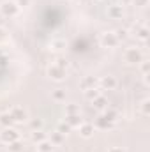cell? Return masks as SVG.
Masks as SVG:
<instances>
[{
    "instance_id": "cell-1",
    "label": "cell",
    "mask_w": 150,
    "mask_h": 152,
    "mask_svg": "<svg viewBox=\"0 0 150 152\" xmlns=\"http://www.w3.org/2000/svg\"><path fill=\"white\" fill-rule=\"evenodd\" d=\"M141 58H143V57H141V51H140L138 48H127V50H125V53H124V60H125V62H129V64L143 62Z\"/></svg>"
},
{
    "instance_id": "cell-2",
    "label": "cell",
    "mask_w": 150,
    "mask_h": 152,
    "mask_svg": "<svg viewBox=\"0 0 150 152\" xmlns=\"http://www.w3.org/2000/svg\"><path fill=\"white\" fill-rule=\"evenodd\" d=\"M9 113H11V117H12L14 124H23V122L28 120V113H27V110L21 108V106H14Z\"/></svg>"
},
{
    "instance_id": "cell-3",
    "label": "cell",
    "mask_w": 150,
    "mask_h": 152,
    "mask_svg": "<svg viewBox=\"0 0 150 152\" xmlns=\"http://www.w3.org/2000/svg\"><path fill=\"white\" fill-rule=\"evenodd\" d=\"M18 11H20V7H18V4L16 2H2L0 4V12L4 14V16H16L18 14Z\"/></svg>"
},
{
    "instance_id": "cell-4",
    "label": "cell",
    "mask_w": 150,
    "mask_h": 152,
    "mask_svg": "<svg viewBox=\"0 0 150 152\" xmlns=\"http://www.w3.org/2000/svg\"><path fill=\"white\" fill-rule=\"evenodd\" d=\"M20 138V134H18V131H14L12 127H5L2 133H0V140L4 142V143H12V142H16Z\"/></svg>"
},
{
    "instance_id": "cell-5",
    "label": "cell",
    "mask_w": 150,
    "mask_h": 152,
    "mask_svg": "<svg viewBox=\"0 0 150 152\" xmlns=\"http://www.w3.org/2000/svg\"><path fill=\"white\" fill-rule=\"evenodd\" d=\"M48 75H50V78H53V80H57V81H62V80L66 78V69H62V67L57 66V64H51V66L48 67Z\"/></svg>"
},
{
    "instance_id": "cell-6",
    "label": "cell",
    "mask_w": 150,
    "mask_h": 152,
    "mask_svg": "<svg viewBox=\"0 0 150 152\" xmlns=\"http://www.w3.org/2000/svg\"><path fill=\"white\" fill-rule=\"evenodd\" d=\"M101 44H103L104 48H115V46L118 44V39L115 37L113 32H104V34L101 36Z\"/></svg>"
},
{
    "instance_id": "cell-7",
    "label": "cell",
    "mask_w": 150,
    "mask_h": 152,
    "mask_svg": "<svg viewBox=\"0 0 150 152\" xmlns=\"http://www.w3.org/2000/svg\"><path fill=\"white\" fill-rule=\"evenodd\" d=\"M78 129H79V134H81L83 138H90V136L94 134V126H92V124H85V122H81Z\"/></svg>"
},
{
    "instance_id": "cell-8",
    "label": "cell",
    "mask_w": 150,
    "mask_h": 152,
    "mask_svg": "<svg viewBox=\"0 0 150 152\" xmlns=\"http://www.w3.org/2000/svg\"><path fill=\"white\" fill-rule=\"evenodd\" d=\"M108 16L111 20H120L124 16V11H122V5H111L108 7Z\"/></svg>"
},
{
    "instance_id": "cell-9",
    "label": "cell",
    "mask_w": 150,
    "mask_h": 152,
    "mask_svg": "<svg viewBox=\"0 0 150 152\" xmlns=\"http://www.w3.org/2000/svg\"><path fill=\"white\" fill-rule=\"evenodd\" d=\"M66 46H67L66 39H53L51 44H50V48H51L53 51H62V50H66Z\"/></svg>"
},
{
    "instance_id": "cell-10",
    "label": "cell",
    "mask_w": 150,
    "mask_h": 152,
    "mask_svg": "<svg viewBox=\"0 0 150 152\" xmlns=\"http://www.w3.org/2000/svg\"><path fill=\"white\" fill-rule=\"evenodd\" d=\"M101 85H103V88H108V90H113V88L117 87V80H115L113 76H104V78L101 80Z\"/></svg>"
},
{
    "instance_id": "cell-11",
    "label": "cell",
    "mask_w": 150,
    "mask_h": 152,
    "mask_svg": "<svg viewBox=\"0 0 150 152\" xmlns=\"http://www.w3.org/2000/svg\"><path fill=\"white\" fill-rule=\"evenodd\" d=\"M66 122H67L71 127H79V124H81V117H79V113H76V115H67Z\"/></svg>"
},
{
    "instance_id": "cell-12",
    "label": "cell",
    "mask_w": 150,
    "mask_h": 152,
    "mask_svg": "<svg viewBox=\"0 0 150 152\" xmlns=\"http://www.w3.org/2000/svg\"><path fill=\"white\" fill-rule=\"evenodd\" d=\"M0 124L4 126V129H5V127H11V126L14 124V120H12L11 113H2L0 115Z\"/></svg>"
},
{
    "instance_id": "cell-13",
    "label": "cell",
    "mask_w": 150,
    "mask_h": 152,
    "mask_svg": "<svg viewBox=\"0 0 150 152\" xmlns=\"http://www.w3.org/2000/svg\"><path fill=\"white\" fill-rule=\"evenodd\" d=\"M95 78H92V76H88V78H85L83 81H81V88L83 90H88V88H94L95 87Z\"/></svg>"
},
{
    "instance_id": "cell-14",
    "label": "cell",
    "mask_w": 150,
    "mask_h": 152,
    "mask_svg": "<svg viewBox=\"0 0 150 152\" xmlns=\"http://www.w3.org/2000/svg\"><path fill=\"white\" fill-rule=\"evenodd\" d=\"M37 147H39V152H53V143L48 142V140H44V142L37 143Z\"/></svg>"
},
{
    "instance_id": "cell-15",
    "label": "cell",
    "mask_w": 150,
    "mask_h": 152,
    "mask_svg": "<svg viewBox=\"0 0 150 152\" xmlns=\"http://www.w3.org/2000/svg\"><path fill=\"white\" fill-rule=\"evenodd\" d=\"M99 96H101V92H99L95 87H94V88H88V90H85V97H87L88 101H94V99H95V97H99Z\"/></svg>"
},
{
    "instance_id": "cell-16",
    "label": "cell",
    "mask_w": 150,
    "mask_h": 152,
    "mask_svg": "<svg viewBox=\"0 0 150 152\" xmlns=\"http://www.w3.org/2000/svg\"><path fill=\"white\" fill-rule=\"evenodd\" d=\"M62 142H64V134H62V133H58V131L51 133V143H53V145H58V143H62Z\"/></svg>"
},
{
    "instance_id": "cell-17",
    "label": "cell",
    "mask_w": 150,
    "mask_h": 152,
    "mask_svg": "<svg viewBox=\"0 0 150 152\" xmlns=\"http://www.w3.org/2000/svg\"><path fill=\"white\" fill-rule=\"evenodd\" d=\"M32 140H34L36 143H41V142L46 140V134H44L41 129H39V131H34V133H32Z\"/></svg>"
},
{
    "instance_id": "cell-18",
    "label": "cell",
    "mask_w": 150,
    "mask_h": 152,
    "mask_svg": "<svg viewBox=\"0 0 150 152\" xmlns=\"http://www.w3.org/2000/svg\"><path fill=\"white\" fill-rule=\"evenodd\" d=\"M53 99L55 101H66V90H62V88H57L55 92H53Z\"/></svg>"
},
{
    "instance_id": "cell-19",
    "label": "cell",
    "mask_w": 150,
    "mask_h": 152,
    "mask_svg": "<svg viewBox=\"0 0 150 152\" xmlns=\"http://www.w3.org/2000/svg\"><path fill=\"white\" fill-rule=\"evenodd\" d=\"M94 104H95L97 110H104V108H106V99H104L103 96H99V97L94 99Z\"/></svg>"
},
{
    "instance_id": "cell-20",
    "label": "cell",
    "mask_w": 150,
    "mask_h": 152,
    "mask_svg": "<svg viewBox=\"0 0 150 152\" xmlns=\"http://www.w3.org/2000/svg\"><path fill=\"white\" fill-rule=\"evenodd\" d=\"M9 152H23V145L16 140V142H12V143H9Z\"/></svg>"
},
{
    "instance_id": "cell-21",
    "label": "cell",
    "mask_w": 150,
    "mask_h": 152,
    "mask_svg": "<svg viewBox=\"0 0 150 152\" xmlns=\"http://www.w3.org/2000/svg\"><path fill=\"white\" fill-rule=\"evenodd\" d=\"M57 131H58V133H62V134H67V133L71 131V126H69L67 122H60V124H58V127H57Z\"/></svg>"
},
{
    "instance_id": "cell-22",
    "label": "cell",
    "mask_w": 150,
    "mask_h": 152,
    "mask_svg": "<svg viewBox=\"0 0 150 152\" xmlns=\"http://www.w3.org/2000/svg\"><path fill=\"white\" fill-rule=\"evenodd\" d=\"M97 126L103 127V129L110 127V120H108V117H99V118H97Z\"/></svg>"
},
{
    "instance_id": "cell-23",
    "label": "cell",
    "mask_w": 150,
    "mask_h": 152,
    "mask_svg": "<svg viewBox=\"0 0 150 152\" xmlns=\"http://www.w3.org/2000/svg\"><path fill=\"white\" fill-rule=\"evenodd\" d=\"M66 113L67 115H76V113H79V110H78L76 104H69V106L66 108Z\"/></svg>"
},
{
    "instance_id": "cell-24",
    "label": "cell",
    "mask_w": 150,
    "mask_h": 152,
    "mask_svg": "<svg viewBox=\"0 0 150 152\" xmlns=\"http://www.w3.org/2000/svg\"><path fill=\"white\" fill-rule=\"evenodd\" d=\"M115 37L118 39V41H120V39H125L127 37V28H118L117 34H115Z\"/></svg>"
},
{
    "instance_id": "cell-25",
    "label": "cell",
    "mask_w": 150,
    "mask_h": 152,
    "mask_svg": "<svg viewBox=\"0 0 150 152\" xmlns=\"http://www.w3.org/2000/svg\"><path fill=\"white\" fill-rule=\"evenodd\" d=\"M30 127H32V131H39L41 127H42V122L41 120H30Z\"/></svg>"
},
{
    "instance_id": "cell-26",
    "label": "cell",
    "mask_w": 150,
    "mask_h": 152,
    "mask_svg": "<svg viewBox=\"0 0 150 152\" xmlns=\"http://www.w3.org/2000/svg\"><path fill=\"white\" fill-rule=\"evenodd\" d=\"M147 36H149L147 27H141V28H140V32H138V37H140V39H147Z\"/></svg>"
},
{
    "instance_id": "cell-27",
    "label": "cell",
    "mask_w": 150,
    "mask_h": 152,
    "mask_svg": "<svg viewBox=\"0 0 150 152\" xmlns=\"http://www.w3.org/2000/svg\"><path fill=\"white\" fill-rule=\"evenodd\" d=\"M5 39H7V30H5L4 27H0V44H2Z\"/></svg>"
},
{
    "instance_id": "cell-28",
    "label": "cell",
    "mask_w": 150,
    "mask_h": 152,
    "mask_svg": "<svg viewBox=\"0 0 150 152\" xmlns=\"http://www.w3.org/2000/svg\"><path fill=\"white\" fill-rule=\"evenodd\" d=\"M141 110H143V115H149V101L145 99L143 104H141Z\"/></svg>"
},
{
    "instance_id": "cell-29",
    "label": "cell",
    "mask_w": 150,
    "mask_h": 152,
    "mask_svg": "<svg viewBox=\"0 0 150 152\" xmlns=\"http://www.w3.org/2000/svg\"><path fill=\"white\" fill-rule=\"evenodd\" d=\"M16 4H18V7H25L30 4V0H16Z\"/></svg>"
},
{
    "instance_id": "cell-30",
    "label": "cell",
    "mask_w": 150,
    "mask_h": 152,
    "mask_svg": "<svg viewBox=\"0 0 150 152\" xmlns=\"http://www.w3.org/2000/svg\"><path fill=\"white\" fill-rule=\"evenodd\" d=\"M57 66H60L62 69H66V67H67V60H64V58H58V64H57Z\"/></svg>"
},
{
    "instance_id": "cell-31",
    "label": "cell",
    "mask_w": 150,
    "mask_h": 152,
    "mask_svg": "<svg viewBox=\"0 0 150 152\" xmlns=\"http://www.w3.org/2000/svg\"><path fill=\"white\" fill-rule=\"evenodd\" d=\"M141 71H143V75H147V73H149V62H143V66H141Z\"/></svg>"
},
{
    "instance_id": "cell-32",
    "label": "cell",
    "mask_w": 150,
    "mask_h": 152,
    "mask_svg": "<svg viewBox=\"0 0 150 152\" xmlns=\"http://www.w3.org/2000/svg\"><path fill=\"white\" fill-rule=\"evenodd\" d=\"M134 2H136V5H147L149 0H134Z\"/></svg>"
},
{
    "instance_id": "cell-33",
    "label": "cell",
    "mask_w": 150,
    "mask_h": 152,
    "mask_svg": "<svg viewBox=\"0 0 150 152\" xmlns=\"http://www.w3.org/2000/svg\"><path fill=\"white\" fill-rule=\"evenodd\" d=\"M108 152H124L122 149H118V147H113V149H110Z\"/></svg>"
},
{
    "instance_id": "cell-34",
    "label": "cell",
    "mask_w": 150,
    "mask_h": 152,
    "mask_svg": "<svg viewBox=\"0 0 150 152\" xmlns=\"http://www.w3.org/2000/svg\"><path fill=\"white\" fill-rule=\"evenodd\" d=\"M97 2H103V0H97Z\"/></svg>"
}]
</instances>
